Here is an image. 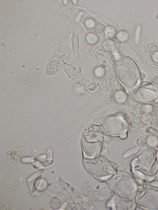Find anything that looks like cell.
I'll return each instance as SVG.
<instances>
[{
    "label": "cell",
    "mask_w": 158,
    "mask_h": 210,
    "mask_svg": "<svg viewBox=\"0 0 158 210\" xmlns=\"http://www.w3.org/2000/svg\"><path fill=\"white\" fill-rule=\"evenodd\" d=\"M152 57L155 62L158 63V53L153 55Z\"/></svg>",
    "instance_id": "obj_25"
},
{
    "label": "cell",
    "mask_w": 158,
    "mask_h": 210,
    "mask_svg": "<svg viewBox=\"0 0 158 210\" xmlns=\"http://www.w3.org/2000/svg\"><path fill=\"white\" fill-rule=\"evenodd\" d=\"M44 170L43 169H41L36 171L34 174L29 178V179L32 181H34L36 177L39 176L42 173Z\"/></svg>",
    "instance_id": "obj_20"
},
{
    "label": "cell",
    "mask_w": 158,
    "mask_h": 210,
    "mask_svg": "<svg viewBox=\"0 0 158 210\" xmlns=\"http://www.w3.org/2000/svg\"><path fill=\"white\" fill-rule=\"evenodd\" d=\"M115 96L116 100L120 103L125 102L127 98L125 93L122 91H116L115 93Z\"/></svg>",
    "instance_id": "obj_9"
},
{
    "label": "cell",
    "mask_w": 158,
    "mask_h": 210,
    "mask_svg": "<svg viewBox=\"0 0 158 210\" xmlns=\"http://www.w3.org/2000/svg\"><path fill=\"white\" fill-rule=\"evenodd\" d=\"M150 114L154 118H158V105L153 106Z\"/></svg>",
    "instance_id": "obj_17"
},
{
    "label": "cell",
    "mask_w": 158,
    "mask_h": 210,
    "mask_svg": "<svg viewBox=\"0 0 158 210\" xmlns=\"http://www.w3.org/2000/svg\"><path fill=\"white\" fill-rule=\"evenodd\" d=\"M27 183L30 191L31 194L33 196H35V188L33 186V184L30 181V179L28 178L27 179Z\"/></svg>",
    "instance_id": "obj_18"
},
{
    "label": "cell",
    "mask_w": 158,
    "mask_h": 210,
    "mask_svg": "<svg viewBox=\"0 0 158 210\" xmlns=\"http://www.w3.org/2000/svg\"><path fill=\"white\" fill-rule=\"evenodd\" d=\"M105 26L102 23L98 22L95 23L92 28L93 32L97 35L103 33L105 30Z\"/></svg>",
    "instance_id": "obj_5"
},
{
    "label": "cell",
    "mask_w": 158,
    "mask_h": 210,
    "mask_svg": "<svg viewBox=\"0 0 158 210\" xmlns=\"http://www.w3.org/2000/svg\"><path fill=\"white\" fill-rule=\"evenodd\" d=\"M47 155L48 163L49 164H52L53 163V153L51 148L49 147L48 148L47 151Z\"/></svg>",
    "instance_id": "obj_15"
},
{
    "label": "cell",
    "mask_w": 158,
    "mask_h": 210,
    "mask_svg": "<svg viewBox=\"0 0 158 210\" xmlns=\"http://www.w3.org/2000/svg\"><path fill=\"white\" fill-rule=\"evenodd\" d=\"M95 75L97 78H102L104 75L105 70L102 67L97 68L94 70Z\"/></svg>",
    "instance_id": "obj_14"
},
{
    "label": "cell",
    "mask_w": 158,
    "mask_h": 210,
    "mask_svg": "<svg viewBox=\"0 0 158 210\" xmlns=\"http://www.w3.org/2000/svg\"><path fill=\"white\" fill-rule=\"evenodd\" d=\"M95 24L94 21L92 19H88L85 22V26L88 28L91 29Z\"/></svg>",
    "instance_id": "obj_21"
},
{
    "label": "cell",
    "mask_w": 158,
    "mask_h": 210,
    "mask_svg": "<svg viewBox=\"0 0 158 210\" xmlns=\"http://www.w3.org/2000/svg\"><path fill=\"white\" fill-rule=\"evenodd\" d=\"M103 47L106 51H112L114 50L115 47V44L113 41L107 40L104 43Z\"/></svg>",
    "instance_id": "obj_8"
},
{
    "label": "cell",
    "mask_w": 158,
    "mask_h": 210,
    "mask_svg": "<svg viewBox=\"0 0 158 210\" xmlns=\"http://www.w3.org/2000/svg\"><path fill=\"white\" fill-rule=\"evenodd\" d=\"M107 35L110 40L114 41L116 44H119L122 43V41L113 32L111 31L108 32H107Z\"/></svg>",
    "instance_id": "obj_10"
},
{
    "label": "cell",
    "mask_w": 158,
    "mask_h": 210,
    "mask_svg": "<svg viewBox=\"0 0 158 210\" xmlns=\"http://www.w3.org/2000/svg\"><path fill=\"white\" fill-rule=\"evenodd\" d=\"M87 42L90 44H96L99 40V37L95 34L91 33L88 34L86 37Z\"/></svg>",
    "instance_id": "obj_7"
},
{
    "label": "cell",
    "mask_w": 158,
    "mask_h": 210,
    "mask_svg": "<svg viewBox=\"0 0 158 210\" xmlns=\"http://www.w3.org/2000/svg\"><path fill=\"white\" fill-rule=\"evenodd\" d=\"M96 53L99 55H101L106 53V50L104 47L102 46H98L95 49Z\"/></svg>",
    "instance_id": "obj_19"
},
{
    "label": "cell",
    "mask_w": 158,
    "mask_h": 210,
    "mask_svg": "<svg viewBox=\"0 0 158 210\" xmlns=\"http://www.w3.org/2000/svg\"><path fill=\"white\" fill-rule=\"evenodd\" d=\"M48 184L46 181L40 176L36 179L34 184V187L39 191H43L47 188Z\"/></svg>",
    "instance_id": "obj_2"
},
{
    "label": "cell",
    "mask_w": 158,
    "mask_h": 210,
    "mask_svg": "<svg viewBox=\"0 0 158 210\" xmlns=\"http://www.w3.org/2000/svg\"><path fill=\"white\" fill-rule=\"evenodd\" d=\"M46 158V155H41L36 156L35 157L34 159L35 160H36V161H39V160L45 159Z\"/></svg>",
    "instance_id": "obj_23"
},
{
    "label": "cell",
    "mask_w": 158,
    "mask_h": 210,
    "mask_svg": "<svg viewBox=\"0 0 158 210\" xmlns=\"http://www.w3.org/2000/svg\"><path fill=\"white\" fill-rule=\"evenodd\" d=\"M63 64L62 61L60 58L57 56L53 58L47 65L46 69L47 75H55L61 68Z\"/></svg>",
    "instance_id": "obj_1"
},
{
    "label": "cell",
    "mask_w": 158,
    "mask_h": 210,
    "mask_svg": "<svg viewBox=\"0 0 158 210\" xmlns=\"http://www.w3.org/2000/svg\"><path fill=\"white\" fill-rule=\"evenodd\" d=\"M137 145L140 148H144L147 146L148 144V141L145 138L142 136H139L136 140Z\"/></svg>",
    "instance_id": "obj_12"
},
{
    "label": "cell",
    "mask_w": 158,
    "mask_h": 210,
    "mask_svg": "<svg viewBox=\"0 0 158 210\" xmlns=\"http://www.w3.org/2000/svg\"><path fill=\"white\" fill-rule=\"evenodd\" d=\"M118 35L121 41L124 42L127 41L129 38L128 34L126 32L123 31H121L118 33Z\"/></svg>",
    "instance_id": "obj_16"
},
{
    "label": "cell",
    "mask_w": 158,
    "mask_h": 210,
    "mask_svg": "<svg viewBox=\"0 0 158 210\" xmlns=\"http://www.w3.org/2000/svg\"><path fill=\"white\" fill-rule=\"evenodd\" d=\"M92 85H93V88H91V90H94V89H95V85H94V84H92ZM92 87V85H91V84H90L89 86V87Z\"/></svg>",
    "instance_id": "obj_26"
},
{
    "label": "cell",
    "mask_w": 158,
    "mask_h": 210,
    "mask_svg": "<svg viewBox=\"0 0 158 210\" xmlns=\"http://www.w3.org/2000/svg\"><path fill=\"white\" fill-rule=\"evenodd\" d=\"M94 51V47L92 45L88 44L85 47L84 54V55H92Z\"/></svg>",
    "instance_id": "obj_13"
},
{
    "label": "cell",
    "mask_w": 158,
    "mask_h": 210,
    "mask_svg": "<svg viewBox=\"0 0 158 210\" xmlns=\"http://www.w3.org/2000/svg\"><path fill=\"white\" fill-rule=\"evenodd\" d=\"M49 205L51 208L54 210L60 208L62 205L61 199L57 196H54L50 199Z\"/></svg>",
    "instance_id": "obj_3"
},
{
    "label": "cell",
    "mask_w": 158,
    "mask_h": 210,
    "mask_svg": "<svg viewBox=\"0 0 158 210\" xmlns=\"http://www.w3.org/2000/svg\"><path fill=\"white\" fill-rule=\"evenodd\" d=\"M135 113L138 115H143L146 113L147 107L145 104L142 103H138L134 107Z\"/></svg>",
    "instance_id": "obj_4"
},
{
    "label": "cell",
    "mask_w": 158,
    "mask_h": 210,
    "mask_svg": "<svg viewBox=\"0 0 158 210\" xmlns=\"http://www.w3.org/2000/svg\"><path fill=\"white\" fill-rule=\"evenodd\" d=\"M147 49L148 53L153 55L158 53V44L154 42H151L147 44Z\"/></svg>",
    "instance_id": "obj_6"
},
{
    "label": "cell",
    "mask_w": 158,
    "mask_h": 210,
    "mask_svg": "<svg viewBox=\"0 0 158 210\" xmlns=\"http://www.w3.org/2000/svg\"><path fill=\"white\" fill-rule=\"evenodd\" d=\"M29 161V158L26 157H23L21 159V162L24 163H28Z\"/></svg>",
    "instance_id": "obj_24"
},
{
    "label": "cell",
    "mask_w": 158,
    "mask_h": 210,
    "mask_svg": "<svg viewBox=\"0 0 158 210\" xmlns=\"http://www.w3.org/2000/svg\"><path fill=\"white\" fill-rule=\"evenodd\" d=\"M153 117L150 114L146 113L142 115L141 117V120L142 122L146 125H150L151 124Z\"/></svg>",
    "instance_id": "obj_11"
},
{
    "label": "cell",
    "mask_w": 158,
    "mask_h": 210,
    "mask_svg": "<svg viewBox=\"0 0 158 210\" xmlns=\"http://www.w3.org/2000/svg\"><path fill=\"white\" fill-rule=\"evenodd\" d=\"M151 125L154 129L158 130V118L153 119L151 123Z\"/></svg>",
    "instance_id": "obj_22"
}]
</instances>
